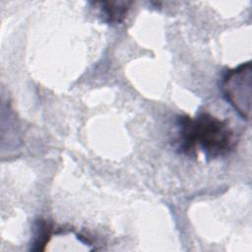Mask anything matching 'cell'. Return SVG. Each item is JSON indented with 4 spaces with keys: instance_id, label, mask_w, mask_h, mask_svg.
<instances>
[{
    "instance_id": "7a4b0ae2",
    "label": "cell",
    "mask_w": 252,
    "mask_h": 252,
    "mask_svg": "<svg viewBox=\"0 0 252 252\" xmlns=\"http://www.w3.org/2000/svg\"><path fill=\"white\" fill-rule=\"evenodd\" d=\"M251 63H243L228 70L221 81L223 96L245 120L251 114Z\"/></svg>"
},
{
    "instance_id": "277c9868",
    "label": "cell",
    "mask_w": 252,
    "mask_h": 252,
    "mask_svg": "<svg viewBox=\"0 0 252 252\" xmlns=\"http://www.w3.org/2000/svg\"><path fill=\"white\" fill-rule=\"evenodd\" d=\"M98 8L100 15L108 24H120L126 18L132 2L129 1H106L93 3Z\"/></svg>"
},
{
    "instance_id": "3957f363",
    "label": "cell",
    "mask_w": 252,
    "mask_h": 252,
    "mask_svg": "<svg viewBox=\"0 0 252 252\" xmlns=\"http://www.w3.org/2000/svg\"><path fill=\"white\" fill-rule=\"evenodd\" d=\"M48 244L58 245V247H56L55 250L59 251H88L95 249L86 237L70 230H58L55 233H52Z\"/></svg>"
},
{
    "instance_id": "5b68a950",
    "label": "cell",
    "mask_w": 252,
    "mask_h": 252,
    "mask_svg": "<svg viewBox=\"0 0 252 252\" xmlns=\"http://www.w3.org/2000/svg\"><path fill=\"white\" fill-rule=\"evenodd\" d=\"M51 235H52V229L48 221H46L45 220H38L35 224L34 237L32 243V247H31V249L35 251L46 250V246L51 238Z\"/></svg>"
},
{
    "instance_id": "6da1fadb",
    "label": "cell",
    "mask_w": 252,
    "mask_h": 252,
    "mask_svg": "<svg viewBox=\"0 0 252 252\" xmlns=\"http://www.w3.org/2000/svg\"><path fill=\"white\" fill-rule=\"evenodd\" d=\"M176 124L175 143L177 150L183 155L195 156L200 149L208 159H215L233 149L232 130L225 121L208 112H200L194 118L179 116Z\"/></svg>"
}]
</instances>
